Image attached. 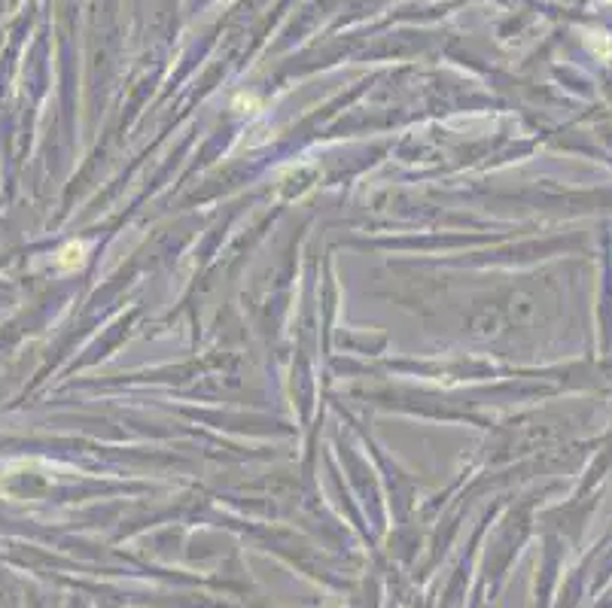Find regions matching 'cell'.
<instances>
[{
    "instance_id": "cell-1",
    "label": "cell",
    "mask_w": 612,
    "mask_h": 608,
    "mask_svg": "<svg viewBox=\"0 0 612 608\" xmlns=\"http://www.w3.org/2000/svg\"><path fill=\"white\" fill-rule=\"evenodd\" d=\"M82 261H86V246H82V243H67V246H61L58 256H55V265L61 268V271H76Z\"/></svg>"
},
{
    "instance_id": "cell-2",
    "label": "cell",
    "mask_w": 612,
    "mask_h": 608,
    "mask_svg": "<svg viewBox=\"0 0 612 608\" xmlns=\"http://www.w3.org/2000/svg\"><path fill=\"white\" fill-rule=\"evenodd\" d=\"M588 43H591V49L597 52L600 58H612V40L606 34H591V37H588Z\"/></svg>"
},
{
    "instance_id": "cell-3",
    "label": "cell",
    "mask_w": 612,
    "mask_h": 608,
    "mask_svg": "<svg viewBox=\"0 0 612 608\" xmlns=\"http://www.w3.org/2000/svg\"><path fill=\"white\" fill-rule=\"evenodd\" d=\"M235 107H238L241 113H256V110H259V101H256L253 95H238V98H235Z\"/></svg>"
}]
</instances>
